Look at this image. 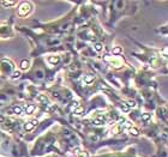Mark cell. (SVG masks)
Here are the masks:
<instances>
[{"instance_id":"cell-2","label":"cell","mask_w":168,"mask_h":157,"mask_svg":"<svg viewBox=\"0 0 168 157\" xmlns=\"http://www.w3.org/2000/svg\"><path fill=\"white\" fill-rule=\"evenodd\" d=\"M37 124H38V121H37L36 119H34V120L29 121V122H28V124H25L24 128L26 129V131H32V129H34V127H35V126H36Z\"/></svg>"},{"instance_id":"cell-13","label":"cell","mask_w":168,"mask_h":157,"mask_svg":"<svg viewBox=\"0 0 168 157\" xmlns=\"http://www.w3.org/2000/svg\"><path fill=\"white\" fill-rule=\"evenodd\" d=\"M120 53H121V48H120V47H115V48L113 49V54H115V55H118Z\"/></svg>"},{"instance_id":"cell-18","label":"cell","mask_w":168,"mask_h":157,"mask_svg":"<svg viewBox=\"0 0 168 157\" xmlns=\"http://www.w3.org/2000/svg\"><path fill=\"white\" fill-rule=\"evenodd\" d=\"M94 124H95V125H101V124H102V121H100V120H95V121H94Z\"/></svg>"},{"instance_id":"cell-9","label":"cell","mask_w":168,"mask_h":157,"mask_svg":"<svg viewBox=\"0 0 168 157\" xmlns=\"http://www.w3.org/2000/svg\"><path fill=\"white\" fill-rule=\"evenodd\" d=\"M19 77H21V72H19V71H15V72L12 73V76H11L12 79H17Z\"/></svg>"},{"instance_id":"cell-17","label":"cell","mask_w":168,"mask_h":157,"mask_svg":"<svg viewBox=\"0 0 168 157\" xmlns=\"http://www.w3.org/2000/svg\"><path fill=\"white\" fill-rule=\"evenodd\" d=\"M127 106H129V108H130V107H134V106H136V102H134V101H129Z\"/></svg>"},{"instance_id":"cell-8","label":"cell","mask_w":168,"mask_h":157,"mask_svg":"<svg viewBox=\"0 0 168 157\" xmlns=\"http://www.w3.org/2000/svg\"><path fill=\"white\" fill-rule=\"evenodd\" d=\"M13 113H15V114H22V108L21 107H19V106H15V107H13Z\"/></svg>"},{"instance_id":"cell-3","label":"cell","mask_w":168,"mask_h":157,"mask_svg":"<svg viewBox=\"0 0 168 157\" xmlns=\"http://www.w3.org/2000/svg\"><path fill=\"white\" fill-rule=\"evenodd\" d=\"M94 82V76L92 74H86V76L84 77V83L85 84H91Z\"/></svg>"},{"instance_id":"cell-6","label":"cell","mask_w":168,"mask_h":157,"mask_svg":"<svg viewBox=\"0 0 168 157\" xmlns=\"http://www.w3.org/2000/svg\"><path fill=\"white\" fill-rule=\"evenodd\" d=\"M150 119H151V114H149V113H144L142 115V120L143 121H149Z\"/></svg>"},{"instance_id":"cell-11","label":"cell","mask_w":168,"mask_h":157,"mask_svg":"<svg viewBox=\"0 0 168 157\" xmlns=\"http://www.w3.org/2000/svg\"><path fill=\"white\" fill-rule=\"evenodd\" d=\"M4 6H7V7H9V6H13V5H16L17 3L16 1H3L1 3Z\"/></svg>"},{"instance_id":"cell-5","label":"cell","mask_w":168,"mask_h":157,"mask_svg":"<svg viewBox=\"0 0 168 157\" xmlns=\"http://www.w3.org/2000/svg\"><path fill=\"white\" fill-rule=\"evenodd\" d=\"M34 111H35V106H34V104H29L28 107H26V109H25L26 114H31Z\"/></svg>"},{"instance_id":"cell-10","label":"cell","mask_w":168,"mask_h":157,"mask_svg":"<svg viewBox=\"0 0 168 157\" xmlns=\"http://www.w3.org/2000/svg\"><path fill=\"white\" fill-rule=\"evenodd\" d=\"M129 131H130V133L131 134H133V135H138V129L137 128H134V127H131V128H129Z\"/></svg>"},{"instance_id":"cell-7","label":"cell","mask_w":168,"mask_h":157,"mask_svg":"<svg viewBox=\"0 0 168 157\" xmlns=\"http://www.w3.org/2000/svg\"><path fill=\"white\" fill-rule=\"evenodd\" d=\"M48 63L49 64H58L59 63V58L58 57H55V58L51 57V58H48Z\"/></svg>"},{"instance_id":"cell-14","label":"cell","mask_w":168,"mask_h":157,"mask_svg":"<svg viewBox=\"0 0 168 157\" xmlns=\"http://www.w3.org/2000/svg\"><path fill=\"white\" fill-rule=\"evenodd\" d=\"M120 107H121V109H123L124 112H127V111H129V106H127V103H125V102H123Z\"/></svg>"},{"instance_id":"cell-1","label":"cell","mask_w":168,"mask_h":157,"mask_svg":"<svg viewBox=\"0 0 168 157\" xmlns=\"http://www.w3.org/2000/svg\"><path fill=\"white\" fill-rule=\"evenodd\" d=\"M31 9H32V6H31L30 3H26V1L22 3L21 5H19V9H18L19 16L24 17V16H26V15H29V13L31 12Z\"/></svg>"},{"instance_id":"cell-4","label":"cell","mask_w":168,"mask_h":157,"mask_svg":"<svg viewBox=\"0 0 168 157\" xmlns=\"http://www.w3.org/2000/svg\"><path fill=\"white\" fill-rule=\"evenodd\" d=\"M29 65H30V63H29V60H23L22 63H21V67L23 70H26L29 67Z\"/></svg>"},{"instance_id":"cell-12","label":"cell","mask_w":168,"mask_h":157,"mask_svg":"<svg viewBox=\"0 0 168 157\" xmlns=\"http://www.w3.org/2000/svg\"><path fill=\"white\" fill-rule=\"evenodd\" d=\"M94 48H95V51H96V52H101V51H102V48H103V46L101 44V43H96Z\"/></svg>"},{"instance_id":"cell-16","label":"cell","mask_w":168,"mask_h":157,"mask_svg":"<svg viewBox=\"0 0 168 157\" xmlns=\"http://www.w3.org/2000/svg\"><path fill=\"white\" fill-rule=\"evenodd\" d=\"M72 152L75 154V155H79V154H80V149H79V148H75V149L72 150Z\"/></svg>"},{"instance_id":"cell-15","label":"cell","mask_w":168,"mask_h":157,"mask_svg":"<svg viewBox=\"0 0 168 157\" xmlns=\"http://www.w3.org/2000/svg\"><path fill=\"white\" fill-rule=\"evenodd\" d=\"M83 111H84V109L82 107H78L76 111H75V114H80V113H83Z\"/></svg>"}]
</instances>
